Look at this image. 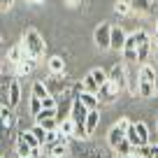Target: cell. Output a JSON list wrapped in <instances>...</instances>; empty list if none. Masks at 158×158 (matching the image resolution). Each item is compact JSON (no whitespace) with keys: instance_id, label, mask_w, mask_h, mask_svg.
<instances>
[{"instance_id":"cell-1","label":"cell","mask_w":158,"mask_h":158,"mask_svg":"<svg viewBox=\"0 0 158 158\" xmlns=\"http://www.w3.org/2000/svg\"><path fill=\"white\" fill-rule=\"evenodd\" d=\"M156 86H158V77H156V70L151 65H142L139 70V89H137V95L142 98H151L156 93Z\"/></svg>"},{"instance_id":"cell-2","label":"cell","mask_w":158,"mask_h":158,"mask_svg":"<svg viewBox=\"0 0 158 158\" xmlns=\"http://www.w3.org/2000/svg\"><path fill=\"white\" fill-rule=\"evenodd\" d=\"M23 47H26V51H28V56H30V58H35V60L42 58V54H44V40H42V35H40L35 28L26 30Z\"/></svg>"},{"instance_id":"cell-3","label":"cell","mask_w":158,"mask_h":158,"mask_svg":"<svg viewBox=\"0 0 158 158\" xmlns=\"http://www.w3.org/2000/svg\"><path fill=\"white\" fill-rule=\"evenodd\" d=\"M112 28L114 26H109L107 21H102L95 28L93 40H95V44H98V49H112Z\"/></svg>"},{"instance_id":"cell-4","label":"cell","mask_w":158,"mask_h":158,"mask_svg":"<svg viewBox=\"0 0 158 158\" xmlns=\"http://www.w3.org/2000/svg\"><path fill=\"white\" fill-rule=\"evenodd\" d=\"M109 81H112L118 91H123L126 86H128V70H126L123 63H116L112 70H109Z\"/></svg>"},{"instance_id":"cell-5","label":"cell","mask_w":158,"mask_h":158,"mask_svg":"<svg viewBox=\"0 0 158 158\" xmlns=\"http://www.w3.org/2000/svg\"><path fill=\"white\" fill-rule=\"evenodd\" d=\"M89 112H91V109L86 107L84 102H81V98H79V95H74L72 114H70V118H74V123H86V118H89Z\"/></svg>"},{"instance_id":"cell-6","label":"cell","mask_w":158,"mask_h":158,"mask_svg":"<svg viewBox=\"0 0 158 158\" xmlns=\"http://www.w3.org/2000/svg\"><path fill=\"white\" fill-rule=\"evenodd\" d=\"M126 40H128V35H126V30L121 28V26L112 28V49H114V51H123Z\"/></svg>"},{"instance_id":"cell-7","label":"cell","mask_w":158,"mask_h":158,"mask_svg":"<svg viewBox=\"0 0 158 158\" xmlns=\"http://www.w3.org/2000/svg\"><path fill=\"white\" fill-rule=\"evenodd\" d=\"M77 95L81 98V102H84L89 109H98V93H89V91H84V86L79 84L77 86Z\"/></svg>"},{"instance_id":"cell-8","label":"cell","mask_w":158,"mask_h":158,"mask_svg":"<svg viewBox=\"0 0 158 158\" xmlns=\"http://www.w3.org/2000/svg\"><path fill=\"white\" fill-rule=\"evenodd\" d=\"M123 139H126V133L118 128V126H112V128H109V133H107V142H109V147H112V149H116L118 144L123 142Z\"/></svg>"},{"instance_id":"cell-9","label":"cell","mask_w":158,"mask_h":158,"mask_svg":"<svg viewBox=\"0 0 158 158\" xmlns=\"http://www.w3.org/2000/svg\"><path fill=\"white\" fill-rule=\"evenodd\" d=\"M118 93H121V91H118L116 86L112 84V81H107V84H105L102 89L98 91V98H100V100H105V102H112V100L116 98Z\"/></svg>"},{"instance_id":"cell-10","label":"cell","mask_w":158,"mask_h":158,"mask_svg":"<svg viewBox=\"0 0 158 158\" xmlns=\"http://www.w3.org/2000/svg\"><path fill=\"white\" fill-rule=\"evenodd\" d=\"M151 54H153V40H147V42L137 44V60L139 63H147Z\"/></svg>"},{"instance_id":"cell-11","label":"cell","mask_w":158,"mask_h":158,"mask_svg":"<svg viewBox=\"0 0 158 158\" xmlns=\"http://www.w3.org/2000/svg\"><path fill=\"white\" fill-rule=\"evenodd\" d=\"M16 156L19 158H33V147H30L21 135L16 137Z\"/></svg>"},{"instance_id":"cell-12","label":"cell","mask_w":158,"mask_h":158,"mask_svg":"<svg viewBox=\"0 0 158 158\" xmlns=\"http://www.w3.org/2000/svg\"><path fill=\"white\" fill-rule=\"evenodd\" d=\"M0 116H2V130H10L12 126H14V112H12L10 105H2V109H0Z\"/></svg>"},{"instance_id":"cell-13","label":"cell","mask_w":158,"mask_h":158,"mask_svg":"<svg viewBox=\"0 0 158 158\" xmlns=\"http://www.w3.org/2000/svg\"><path fill=\"white\" fill-rule=\"evenodd\" d=\"M128 2L133 5V12H137V14H151L153 12L151 0H128Z\"/></svg>"},{"instance_id":"cell-14","label":"cell","mask_w":158,"mask_h":158,"mask_svg":"<svg viewBox=\"0 0 158 158\" xmlns=\"http://www.w3.org/2000/svg\"><path fill=\"white\" fill-rule=\"evenodd\" d=\"M65 153H68V142H60V137H58V142L49 144V156H54V158H63Z\"/></svg>"},{"instance_id":"cell-15","label":"cell","mask_w":158,"mask_h":158,"mask_svg":"<svg viewBox=\"0 0 158 158\" xmlns=\"http://www.w3.org/2000/svg\"><path fill=\"white\" fill-rule=\"evenodd\" d=\"M19 100H21V86H19L16 79H12V86H10V107L14 109L16 105H19Z\"/></svg>"},{"instance_id":"cell-16","label":"cell","mask_w":158,"mask_h":158,"mask_svg":"<svg viewBox=\"0 0 158 158\" xmlns=\"http://www.w3.org/2000/svg\"><path fill=\"white\" fill-rule=\"evenodd\" d=\"M33 68H35V58H30V56H23V60L16 63V72L19 74H30Z\"/></svg>"},{"instance_id":"cell-17","label":"cell","mask_w":158,"mask_h":158,"mask_svg":"<svg viewBox=\"0 0 158 158\" xmlns=\"http://www.w3.org/2000/svg\"><path fill=\"white\" fill-rule=\"evenodd\" d=\"M98 123H100V112L98 109H91L89 118H86V130H89V135H93V130L98 128Z\"/></svg>"},{"instance_id":"cell-18","label":"cell","mask_w":158,"mask_h":158,"mask_svg":"<svg viewBox=\"0 0 158 158\" xmlns=\"http://www.w3.org/2000/svg\"><path fill=\"white\" fill-rule=\"evenodd\" d=\"M81 86H84V91H89V93H98V91H100V84H98V81H95V77H93V74H86V77H84V81H81Z\"/></svg>"},{"instance_id":"cell-19","label":"cell","mask_w":158,"mask_h":158,"mask_svg":"<svg viewBox=\"0 0 158 158\" xmlns=\"http://www.w3.org/2000/svg\"><path fill=\"white\" fill-rule=\"evenodd\" d=\"M49 70L54 74H63V70H65L63 58H60V56H51V58H49Z\"/></svg>"},{"instance_id":"cell-20","label":"cell","mask_w":158,"mask_h":158,"mask_svg":"<svg viewBox=\"0 0 158 158\" xmlns=\"http://www.w3.org/2000/svg\"><path fill=\"white\" fill-rule=\"evenodd\" d=\"M74 128H77V123H74V118H60V133H63V135H68V137H70V135H74Z\"/></svg>"},{"instance_id":"cell-21","label":"cell","mask_w":158,"mask_h":158,"mask_svg":"<svg viewBox=\"0 0 158 158\" xmlns=\"http://www.w3.org/2000/svg\"><path fill=\"white\" fill-rule=\"evenodd\" d=\"M114 12L121 16H128L130 12H133V5H130L128 0H116V5H114Z\"/></svg>"},{"instance_id":"cell-22","label":"cell","mask_w":158,"mask_h":158,"mask_svg":"<svg viewBox=\"0 0 158 158\" xmlns=\"http://www.w3.org/2000/svg\"><path fill=\"white\" fill-rule=\"evenodd\" d=\"M33 95L35 98H49V89H47V84H42V81H35L33 84Z\"/></svg>"},{"instance_id":"cell-23","label":"cell","mask_w":158,"mask_h":158,"mask_svg":"<svg viewBox=\"0 0 158 158\" xmlns=\"http://www.w3.org/2000/svg\"><path fill=\"white\" fill-rule=\"evenodd\" d=\"M133 126H135V130H137V135H139V139H142V144H149V128H147V123L137 121V123H133Z\"/></svg>"},{"instance_id":"cell-24","label":"cell","mask_w":158,"mask_h":158,"mask_svg":"<svg viewBox=\"0 0 158 158\" xmlns=\"http://www.w3.org/2000/svg\"><path fill=\"white\" fill-rule=\"evenodd\" d=\"M133 149H135L133 144H130L128 139H123V142L118 144V147L114 149V151H116V156H130V151H133Z\"/></svg>"},{"instance_id":"cell-25","label":"cell","mask_w":158,"mask_h":158,"mask_svg":"<svg viewBox=\"0 0 158 158\" xmlns=\"http://www.w3.org/2000/svg\"><path fill=\"white\" fill-rule=\"evenodd\" d=\"M21 137H23V139H26V142H28V144H30L33 149L42 147V144H40V139L35 137V133H33V130H23V133H21Z\"/></svg>"},{"instance_id":"cell-26","label":"cell","mask_w":158,"mask_h":158,"mask_svg":"<svg viewBox=\"0 0 158 158\" xmlns=\"http://www.w3.org/2000/svg\"><path fill=\"white\" fill-rule=\"evenodd\" d=\"M33 133H35V137H37L40 139V144H42V147H44V144H47V135H49V130H47V128H42V126H35V128H33Z\"/></svg>"},{"instance_id":"cell-27","label":"cell","mask_w":158,"mask_h":158,"mask_svg":"<svg viewBox=\"0 0 158 158\" xmlns=\"http://www.w3.org/2000/svg\"><path fill=\"white\" fill-rule=\"evenodd\" d=\"M126 139H128L133 147H142V139H139V135H137V130H135V126L126 133Z\"/></svg>"},{"instance_id":"cell-28","label":"cell","mask_w":158,"mask_h":158,"mask_svg":"<svg viewBox=\"0 0 158 158\" xmlns=\"http://www.w3.org/2000/svg\"><path fill=\"white\" fill-rule=\"evenodd\" d=\"M42 109H44V107H42V98H35V95H33V98H30V114L37 116Z\"/></svg>"},{"instance_id":"cell-29","label":"cell","mask_w":158,"mask_h":158,"mask_svg":"<svg viewBox=\"0 0 158 158\" xmlns=\"http://www.w3.org/2000/svg\"><path fill=\"white\" fill-rule=\"evenodd\" d=\"M35 118H37V123H40V121H44V118H58V121H60V116L56 114V109H42Z\"/></svg>"},{"instance_id":"cell-30","label":"cell","mask_w":158,"mask_h":158,"mask_svg":"<svg viewBox=\"0 0 158 158\" xmlns=\"http://www.w3.org/2000/svg\"><path fill=\"white\" fill-rule=\"evenodd\" d=\"M40 126L47 128V130H58L60 128V121H58V118H44V121H40Z\"/></svg>"},{"instance_id":"cell-31","label":"cell","mask_w":158,"mask_h":158,"mask_svg":"<svg viewBox=\"0 0 158 158\" xmlns=\"http://www.w3.org/2000/svg\"><path fill=\"white\" fill-rule=\"evenodd\" d=\"M42 107H44V109H56L58 102H56L54 95H49V98H42Z\"/></svg>"},{"instance_id":"cell-32","label":"cell","mask_w":158,"mask_h":158,"mask_svg":"<svg viewBox=\"0 0 158 158\" xmlns=\"http://www.w3.org/2000/svg\"><path fill=\"white\" fill-rule=\"evenodd\" d=\"M116 126H118V128H121V130H123V133H128V130L133 128V121L123 116V118H118V121H116Z\"/></svg>"},{"instance_id":"cell-33","label":"cell","mask_w":158,"mask_h":158,"mask_svg":"<svg viewBox=\"0 0 158 158\" xmlns=\"http://www.w3.org/2000/svg\"><path fill=\"white\" fill-rule=\"evenodd\" d=\"M128 158H144V153H142V147H135L133 151H130V156Z\"/></svg>"},{"instance_id":"cell-34","label":"cell","mask_w":158,"mask_h":158,"mask_svg":"<svg viewBox=\"0 0 158 158\" xmlns=\"http://www.w3.org/2000/svg\"><path fill=\"white\" fill-rule=\"evenodd\" d=\"M12 2H14V0H2V12H7L12 7Z\"/></svg>"},{"instance_id":"cell-35","label":"cell","mask_w":158,"mask_h":158,"mask_svg":"<svg viewBox=\"0 0 158 158\" xmlns=\"http://www.w3.org/2000/svg\"><path fill=\"white\" fill-rule=\"evenodd\" d=\"M153 54H156V58H158V35L153 37Z\"/></svg>"},{"instance_id":"cell-36","label":"cell","mask_w":158,"mask_h":158,"mask_svg":"<svg viewBox=\"0 0 158 158\" xmlns=\"http://www.w3.org/2000/svg\"><path fill=\"white\" fill-rule=\"evenodd\" d=\"M151 156L158 158V144H151Z\"/></svg>"},{"instance_id":"cell-37","label":"cell","mask_w":158,"mask_h":158,"mask_svg":"<svg viewBox=\"0 0 158 158\" xmlns=\"http://www.w3.org/2000/svg\"><path fill=\"white\" fill-rule=\"evenodd\" d=\"M30 2H33V5H42V2H44V0H30Z\"/></svg>"},{"instance_id":"cell-38","label":"cell","mask_w":158,"mask_h":158,"mask_svg":"<svg viewBox=\"0 0 158 158\" xmlns=\"http://www.w3.org/2000/svg\"><path fill=\"white\" fill-rule=\"evenodd\" d=\"M70 5H79V2H81V0H68Z\"/></svg>"},{"instance_id":"cell-39","label":"cell","mask_w":158,"mask_h":158,"mask_svg":"<svg viewBox=\"0 0 158 158\" xmlns=\"http://www.w3.org/2000/svg\"><path fill=\"white\" fill-rule=\"evenodd\" d=\"M116 158H128V156H116Z\"/></svg>"},{"instance_id":"cell-40","label":"cell","mask_w":158,"mask_h":158,"mask_svg":"<svg viewBox=\"0 0 158 158\" xmlns=\"http://www.w3.org/2000/svg\"><path fill=\"white\" fill-rule=\"evenodd\" d=\"M156 35H158V23H156Z\"/></svg>"}]
</instances>
